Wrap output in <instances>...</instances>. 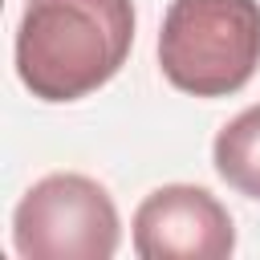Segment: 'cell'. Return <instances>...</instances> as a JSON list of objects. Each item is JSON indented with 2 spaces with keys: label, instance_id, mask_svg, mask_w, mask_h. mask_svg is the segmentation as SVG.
Returning a JSON list of instances; mask_svg holds the SVG:
<instances>
[{
  "label": "cell",
  "instance_id": "obj_2",
  "mask_svg": "<svg viewBox=\"0 0 260 260\" xmlns=\"http://www.w3.org/2000/svg\"><path fill=\"white\" fill-rule=\"evenodd\" d=\"M158 65L183 93H240L260 65V0H171Z\"/></svg>",
  "mask_w": 260,
  "mask_h": 260
},
{
  "label": "cell",
  "instance_id": "obj_5",
  "mask_svg": "<svg viewBox=\"0 0 260 260\" xmlns=\"http://www.w3.org/2000/svg\"><path fill=\"white\" fill-rule=\"evenodd\" d=\"M211 158L228 187L248 199H260V106H248L215 134Z\"/></svg>",
  "mask_w": 260,
  "mask_h": 260
},
{
  "label": "cell",
  "instance_id": "obj_4",
  "mask_svg": "<svg viewBox=\"0 0 260 260\" xmlns=\"http://www.w3.org/2000/svg\"><path fill=\"white\" fill-rule=\"evenodd\" d=\"M232 248V215L207 187L167 183L134 211V252L142 260H223Z\"/></svg>",
  "mask_w": 260,
  "mask_h": 260
},
{
  "label": "cell",
  "instance_id": "obj_3",
  "mask_svg": "<svg viewBox=\"0 0 260 260\" xmlns=\"http://www.w3.org/2000/svg\"><path fill=\"white\" fill-rule=\"evenodd\" d=\"M118 236L110 191L85 175H45L12 215V244L24 260H110Z\"/></svg>",
  "mask_w": 260,
  "mask_h": 260
},
{
  "label": "cell",
  "instance_id": "obj_1",
  "mask_svg": "<svg viewBox=\"0 0 260 260\" xmlns=\"http://www.w3.org/2000/svg\"><path fill=\"white\" fill-rule=\"evenodd\" d=\"M130 45V0H28L16 28V73L41 102H77L126 65Z\"/></svg>",
  "mask_w": 260,
  "mask_h": 260
}]
</instances>
